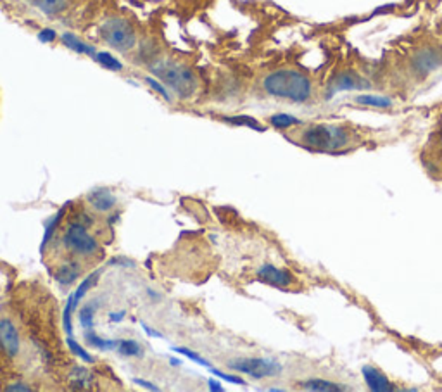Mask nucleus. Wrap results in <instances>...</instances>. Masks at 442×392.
Masks as SVG:
<instances>
[{"mask_svg":"<svg viewBox=\"0 0 442 392\" xmlns=\"http://www.w3.org/2000/svg\"><path fill=\"white\" fill-rule=\"evenodd\" d=\"M0 347L8 358H16L21 349L19 332L9 318L0 320Z\"/></svg>","mask_w":442,"mask_h":392,"instance_id":"9","label":"nucleus"},{"mask_svg":"<svg viewBox=\"0 0 442 392\" xmlns=\"http://www.w3.org/2000/svg\"><path fill=\"white\" fill-rule=\"evenodd\" d=\"M142 329L145 330V333H147V336H151V337H158V339H162V333H159V332H154V330L151 329V327H147L145 325V323H142Z\"/></svg>","mask_w":442,"mask_h":392,"instance_id":"35","label":"nucleus"},{"mask_svg":"<svg viewBox=\"0 0 442 392\" xmlns=\"http://www.w3.org/2000/svg\"><path fill=\"white\" fill-rule=\"evenodd\" d=\"M442 66V45L437 42H423L406 54L403 73L410 81H421Z\"/></svg>","mask_w":442,"mask_h":392,"instance_id":"3","label":"nucleus"},{"mask_svg":"<svg viewBox=\"0 0 442 392\" xmlns=\"http://www.w3.org/2000/svg\"><path fill=\"white\" fill-rule=\"evenodd\" d=\"M109 318L113 320V322H116V320L120 322V320L125 318V313L123 311H121V313H111V316H109Z\"/></svg>","mask_w":442,"mask_h":392,"instance_id":"37","label":"nucleus"},{"mask_svg":"<svg viewBox=\"0 0 442 392\" xmlns=\"http://www.w3.org/2000/svg\"><path fill=\"white\" fill-rule=\"evenodd\" d=\"M116 349L121 356H127V358H131V356L137 358L142 354L140 344L135 342V340H120Z\"/></svg>","mask_w":442,"mask_h":392,"instance_id":"22","label":"nucleus"},{"mask_svg":"<svg viewBox=\"0 0 442 392\" xmlns=\"http://www.w3.org/2000/svg\"><path fill=\"white\" fill-rule=\"evenodd\" d=\"M291 141L308 151L344 154L359 149L368 141V132L352 123H299L292 126Z\"/></svg>","mask_w":442,"mask_h":392,"instance_id":"1","label":"nucleus"},{"mask_svg":"<svg viewBox=\"0 0 442 392\" xmlns=\"http://www.w3.org/2000/svg\"><path fill=\"white\" fill-rule=\"evenodd\" d=\"M63 244L67 251L78 256H95L101 249L97 240L88 234L87 227L81 223H71L66 228L63 235Z\"/></svg>","mask_w":442,"mask_h":392,"instance_id":"7","label":"nucleus"},{"mask_svg":"<svg viewBox=\"0 0 442 392\" xmlns=\"http://www.w3.org/2000/svg\"><path fill=\"white\" fill-rule=\"evenodd\" d=\"M355 101L361 105H368V107H389L390 105V99L380 97V95H358Z\"/></svg>","mask_w":442,"mask_h":392,"instance_id":"20","label":"nucleus"},{"mask_svg":"<svg viewBox=\"0 0 442 392\" xmlns=\"http://www.w3.org/2000/svg\"><path fill=\"white\" fill-rule=\"evenodd\" d=\"M66 342H67V346H70V349L71 351H73V354H76V356H80L81 358V360H83V361H87V363H94V358H92L90 356V354H88L87 353V351H85L83 349V347H81L80 346V344H78L76 342V340H74L73 339V337H71V336H67V340H66Z\"/></svg>","mask_w":442,"mask_h":392,"instance_id":"28","label":"nucleus"},{"mask_svg":"<svg viewBox=\"0 0 442 392\" xmlns=\"http://www.w3.org/2000/svg\"><path fill=\"white\" fill-rule=\"evenodd\" d=\"M94 311H95L94 302H92V305H85L83 308L80 309V316H78V320H80V325L83 327L85 330H92V327H94Z\"/></svg>","mask_w":442,"mask_h":392,"instance_id":"23","label":"nucleus"},{"mask_svg":"<svg viewBox=\"0 0 442 392\" xmlns=\"http://www.w3.org/2000/svg\"><path fill=\"white\" fill-rule=\"evenodd\" d=\"M257 278L261 282L268 285H273V287H291L294 284V277L288 274L287 270H282V268L273 267V265H263L257 270Z\"/></svg>","mask_w":442,"mask_h":392,"instance_id":"11","label":"nucleus"},{"mask_svg":"<svg viewBox=\"0 0 442 392\" xmlns=\"http://www.w3.org/2000/svg\"><path fill=\"white\" fill-rule=\"evenodd\" d=\"M101 37L111 49L118 52H128L137 43L134 26L123 18H109L107 21L102 23Z\"/></svg>","mask_w":442,"mask_h":392,"instance_id":"6","label":"nucleus"},{"mask_svg":"<svg viewBox=\"0 0 442 392\" xmlns=\"http://www.w3.org/2000/svg\"><path fill=\"white\" fill-rule=\"evenodd\" d=\"M30 4L35 6L43 14L57 16L66 9L67 0H30Z\"/></svg>","mask_w":442,"mask_h":392,"instance_id":"16","label":"nucleus"},{"mask_svg":"<svg viewBox=\"0 0 442 392\" xmlns=\"http://www.w3.org/2000/svg\"><path fill=\"white\" fill-rule=\"evenodd\" d=\"M87 200L95 211H98V213H107V211L114 209L118 204L114 194L107 189L92 190V192L87 196Z\"/></svg>","mask_w":442,"mask_h":392,"instance_id":"12","label":"nucleus"},{"mask_svg":"<svg viewBox=\"0 0 442 392\" xmlns=\"http://www.w3.org/2000/svg\"><path fill=\"white\" fill-rule=\"evenodd\" d=\"M61 40H63V43L67 47V49L73 50V52L76 54H87V56H94V57L95 54H97L94 47L85 43L83 40H80L76 35H73V33H63Z\"/></svg>","mask_w":442,"mask_h":392,"instance_id":"15","label":"nucleus"},{"mask_svg":"<svg viewBox=\"0 0 442 392\" xmlns=\"http://www.w3.org/2000/svg\"><path fill=\"white\" fill-rule=\"evenodd\" d=\"M223 121L230 123V125H239V126H249V128L256 130H264L263 126H260V123L253 118H247V116H229V118H223Z\"/></svg>","mask_w":442,"mask_h":392,"instance_id":"25","label":"nucleus"},{"mask_svg":"<svg viewBox=\"0 0 442 392\" xmlns=\"http://www.w3.org/2000/svg\"><path fill=\"white\" fill-rule=\"evenodd\" d=\"M145 81H147V85H149V87H152V88H154V90H156V92H158V94H159V95H161V97H162V99H165V101H166V102H171V101H173V99H171V95H169V92H168V90H166V88H165V87H162V85H161V83H159V81H158V80H156V78H152V76H147V78H145Z\"/></svg>","mask_w":442,"mask_h":392,"instance_id":"29","label":"nucleus"},{"mask_svg":"<svg viewBox=\"0 0 442 392\" xmlns=\"http://www.w3.org/2000/svg\"><path fill=\"white\" fill-rule=\"evenodd\" d=\"M56 32H54V30H50V28H45V30H42V32L39 33V40L40 42H43V43H49V42H54V40H56Z\"/></svg>","mask_w":442,"mask_h":392,"instance_id":"32","label":"nucleus"},{"mask_svg":"<svg viewBox=\"0 0 442 392\" xmlns=\"http://www.w3.org/2000/svg\"><path fill=\"white\" fill-rule=\"evenodd\" d=\"M85 340H87V342H88V346L97 347V349H101V351L116 349L118 342H120V340L102 339V337H98L97 333L94 332V330H85Z\"/></svg>","mask_w":442,"mask_h":392,"instance_id":"19","label":"nucleus"},{"mask_svg":"<svg viewBox=\"0 0 442 392\" xmlns=\"http://www.w3.org/2000/svg\"><path fill=\"white\" fill-rule=\"evenodd\" d=\"M270 123L275 126V128H280V130H287V128H292V126L299 125V119L292 118V116L288 114H275L270 118Z\"/></svg>","mask_w":442,"mask_h":392,"instance_id":"24","label":"nucleus"},{"mask_svg":"<svg viewBox=\"0 0 442 392\" xmlns=\"http://www.w3.org/2000/svg\"><path fill=\"white\" fill-rule=\"evenodd\" d=\"M135 384H138V385H142V387H147V389H151V391H159V387H156V385H152L151 382H147V380H142V378H135Z\"/></svg>","mask_w":442,"mask_h":392,"instance_id":"34","label":"nucleus"},{"mask_svg":"<svg viewBox=\"0 0 442 392\" xmlns=\"http://www.w3.org/2000/svg\"><path fill=\"white\" fill-rule=\"evenodd\" d=\"M302 389H311V391H344L346 385H339L337 382L323 380V378H311V380L301 382Z\"/></svg>","mask_w":442,"mask_h":392,"instance_id":"18","label":"nucleus"},{"mask_svg":"<svg viewBox=\"0 0 442 392\" xmlns=\"http://www.w3.org/2000/svg\"><path fill=\"white\" fill-rule=\"evenodd\" d=\"M6 391H23V392H32L33 389L28 387L26 384H23V382H18V384H12V385H8L6 387Z\"/></svg>","mask_w":442,"mask_h":392,"instance_id":"33","label":"nucleus"},{"mask_svg":"<svg viewBox=\"0 0 442 392\" xmlns=\"http://www.w3.org/2000/svg\"><path fill=\"white\" fill-rule=\"evenodd\" d=\"M229 367L254 378L277 377L282 373V364L270 358H237V360L229 361Z\"/></svg>","mask_w":442,"mask_h":392,"instance_id":"8","label":"nucleus"},{"mask_svg":"<svg viewBox=\"0 0 442 392\" xmlns=\"http://www.w3.org/2000/svg\"><path fill=\"white\" fill-rule=\"evenodd\" d=\"M73 384L76 385V387H80V389L90 387V375H88V371L85 370V368H80V367L74 368Z\"/></svg>","mask_w":442,"mask_h":392,"instance_id":"27","label":"nucleus"},{"mask_svg":"<svg viewBox=\"0 0 442 392\" xmlns=\"http://www.w3.org/2000/svg\"><path fill=\"white\" fill-rule=\"evenodd\" d=\"M95 59L98 61V64H101V66H104L105 70H109V71H121V70H123V64H121V61H118L116 57L113 56V54L97 52V54H95Z\"/></svg>","mask_w":442,"mask_h":392,"instance_id":"21","label":"nucleus"},{"mask_svg":"<svg viewBox=\"0 0 442 392\" xmlns=\"http://www.w3.org/2000/svg\"><path fill=\"white\" fill-rule=\"evenodd\" d=\"M209 371H211V373L218 375V377H220V378H223V380L232 382V384H239V385H244V384H246V382H244L242 378H240V377H233V375L223 373V371H220V370H218V368H213V367H211V368H209Z\"/></svg>","mask_w":442,"mask_h":392,"instance_id":"31","label":"nucleus"},{"mask_svg":"<svg viewBox=\"0 0 442 392\" xmlns=\"http://www.w3.org/2000/svg\"><path fill=\"white\" fill-rule=\"evenodd\" d=\"M420 165L434 182H442V109L428 130L427 141L420 149Z\"/></svg>","mask_w":442,"mask_h":392,"instance_id":"5","label":"nucleus"},{"mask_svg":"<svg viewBox=\"0 0 442 392\" xmlns=\"http://www.w3.org/2000/svg\"><path fill=\"white\" fill-rule=\"evenodd\" d=\"M365 87L361 76L355 74L352 71H342L332 80V90H349V88Z\"/></svg>","mask_w":442,"mask_h":392,"instance_id":"14","label":"nucleus"},{"mask_svg":"<svg viewBox=\"0 0 442 392\" xmlns=\"http://www.w3.org/2000/svg\"><path fill=\"white\" fill-rule=\"evenodd\" d=\"M173 351H175V353H178V354H183V356H187V358H189V360H192L193 363L200 364V367L207 368V370H209V368H211V363H209V361L204 360L202 356H199V354L193 353V351L187 349V347H173Z\"/></svg>","mask_w":442,"mask_h":392,"instance_id":"26","label":"nucleus"},{"mask_svg":"<svg viewBox=\"0 0 442 392\" xmlns=\"http://www.w3.org/2000/svg\"><path fill=\"white\" fill-rule=\"evenodd\" d=\"M263 90L270 97L304 104L315 97V83L299 70H275L263 78Z\"/></svg>","mask_w":442,"mask_h":392,"instance_id":"2","label":"nucleus"},{"mask_svg":"<svg viewBox=\"0 0 442 392\" xmlns=\"http://www.w3.org/2000/svg\"><path fill=\"white\" fill-rule=\"evenodd\" d=\"M78 277H80V267H78V265L74 263V261H70V263H64L56 274V280L59 282L61 285L74 284Z\"/></svg>","mask_w":442,"mask_h":392,"instance_id":"17","label":"nucleus"},{"mask_svg":"<svg viewBox=\"0 0 442 392\" xmlns=\"http://www.w3.org/2000/svg\"><path fill=\"white\" fill-rule=\"evenodd\" d=\"M97 277H98V274H94L92 277L85 278V280L80 284V287L76 289V292H74V294L71 296L70 299H67L66 308H64V311H63V323H64V330H66L67 336H71V333H73V325H71V313H73L74 309H76L78 302H80L81 298H83V296L87 294L88 289H90L92 285L95 284Z\"/></svg>","mask_w":442,"mask_h":392,"instance_id":"10","label":"nucleus"},{"mask_svg":"<svg viewBox=\"0 0 442 392\" xmlns=\"http://www.w3.org/2000/svg\"><path fill=\"white\" fill-rule=\"evenodd\" d=\"M209 389L211 391H223V387H221L218 380H209Z\"/></svg>","mask_w":442,"mask_h":392,"instance_id":"36","label":"nucleus"},{"mask_svg":"<svg viewBox=\"0 0 442 392\" xmlns=\"http://www.w3.org/2000/svg\"><path fill=\"white\" fill-rule=\"evenodd\" d=\"M363 375H365L368 387L373 389V391H394V389H396L390 384L389 378H387L382 371L377 370V368L365 367L363 368Z\"/></svg>","mask_w":442,"mask_h":392,"instance_id":"13","label":"nucleus"},{"mask_svg":"<svg viewBox=\"0 0 442 392\" xmlns=\"http://www.w3.org/2000/svg\"><path fill=\"white\" fill-rule=\"evenodd\" d=\"M64 214V211H59V213L56 214V216L52 218V221H50L49 223V227H47V230H45V235H43V244H42V247H45L47 245V240H49L50 237H52V234H54V228L57 227V223H59V220H61V216H63Z\"/></svg>","mask_w":442,"mask_h":392,"instance_id":"30","label":"nucleus"},{"mask_svg":"<svg viewBox=\"0 0 442 392\" xmlns=\"http://www.w3.org/2000/svg\"><path fill=\"white\" fill-rule=\"evenodd\" d=\"M151 71L166 87L171 88L182 99L192 97L199 87V81H197L193 71L183 64L173 63V61H158L156 64H152Z\"/></svg>","mask_w":442,"mask_h":392,"instance_id":"4","label":"nucleus"}]
</instances>
